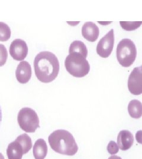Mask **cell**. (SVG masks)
Returning <instances> with one entry per match:
<instances>
[{"mask_svg": "<svg viewBox=\"0 0 142 159\" xmlns=\"http://www.w3.org/2000/svg\"><path fill=\"white\" fill-rule=\"evenodd\" d=\"M69 53H77L86 58L88 56V49L85 44L80 41H75L71 43L69 48Z\"/></svg>", "mask_w": 142, "mask_h": 159, "instance_id": "15", "label": "cell"}, {"mask_svg": "<svg viewBox=\"0 0 142 159\" xmlns=\"http://www.w3.org/2000/svg\"><path fill=\"white\" fill-rule=\"evenodd\" d=\"M136 140L137 142L142 144V130L137 131L136 133Z\"/></svg>", "mask_w": 142, "mask_h": 159, "instance_id": "21", "label": "cell"}, {"mask_svg": "<svg viewBox=\"0 0 142 159\" xmlns=\"http://www.w3.org/2000/svg\"><path fill=\"white\" fill-rule=\"evenodd\" d=\"M8 58V52L6 47L0 44V67L3 66L6 64Z\"/></svg>", "mask_w": 142, "mask_h": 159, "instance_id": "19", "label": "cell"}, {"mask_svg": "<svg viewBox=\"0 0 142 159\" xmlns=\"http://www.w3.org/2000/svg\"><path fill=\"white\" fill-rule=\"evenodd\" d=\"M128 111L131 117L140 119L142 116V103L139 100H131L128 105Z\"/></svg>", "mask_w": 142, "mask_h": 159, "instance_id": "14", "label": "cell"}, {"mask_svg": "<svg viewBox=\"0 0 142 159\" xmlns=\"http://www.w3.org/2000/svg\"><path fill=\"white\" fill-rule=\"evenodd\" d=\"M120 25L122 29L126 31H133L138 29L142 24V21L140 22H125V21H120Z\"/></svg>", "mask_w": 142, "mask_h": 159, "instance_id": "18", "label": "cell"}, {"mask_svg": "<svg viewBox=\"0 0 142 159\" xmlns=\"http://www.w3.org/2000/svg\"><path fill=\"white\" fill-rule=\"evenodd\" d=\"M128 89L133 95L142 94V66L135 67L131 71L128 80Z\"/></svg>", "mask_w": 142, "mask_h": 159, "instance_id": "7", "label": "cell"}, {"mask_svg": "<svg viewBox=\"0 0 142 159\" xmlns=\"http://www.w3.org/2000/svg\"><path fill=\"white\" fill-rule=\"evenodd\" d=\"M134 143V137L130 131L127 130H121L117 137V144L123 151L130 149Z\"/></svg>", "mask_w": 142, "mask_h": 159, "instance_id": "11", "label": "cell"}, {"mask_svg": "<svg viewBox=\"0 0 142 159\" xmlns=\"http://www.w3.org/2000/svg\"><path fill=\"white\" fill-rule=\"evenodd\" d=\"M2 120V111H1V106H0V123Z\"/></svg>", "mask_w": 142, "mask_h": 159, "instance_id": "23", "label": "cell"}, {"mask_svg": "<svg viewBox=\"0 0 142 159\" xmlns=\"http://www.w3.org/2000/svg\"><path fill=\"white\" fill-rule=\"evenodd\" d=\"M108 159H122L119 156H115V155H114V156H111V157H110Z\"/></svg>", "mask_w": 142, "mask_h": 159, "instance_id": "22", "label": "cell"}, {"mask_svg": "<svg viewBox=\"0 0 142 159\" xmlns=\"http://www.w3.org/2000/svg\"><path fill=\"white\" fill-rule=\"evenodd\" d=\"M136 56V47L133 41L128 39L120 41L117 47V58L122 67H130L135 62Z\"/></svg>", "mask_w": 142, "mask_h": 159, "instance_id": "4", "label": "cell"}, {"mask_svg": "<svg viewBox=\"0 0 142 159\" xmlns=\"http://www.w3.org/2000/svg\"><path fill=\"white\" fill-rule=\"evenodd\" d=\"M107 149L110 154H115L119 152V146L114 141H110L108 143Z\"/></svg>", "mask_w": 142, "mask_h": 159, "instance_id": "20", "label": "cell"}, {"mask_svg": "<svg viewBox=\"0 0 142 159\" xmlns=\"http://www.w3.org/2000/svg\"><path fill=\"white\" fill-rule=\"evenodd\" d=\"M17 121L20 127L26 133H34L39 126V119L34 110L22 108L18 113Z\"/></svg>", "mask_w": 142, "mask_h": 159, "instance_id": "5", "label": "cell"}, {"mask_svg": "<svg viewBox=\"0 0 142 159\" xmlns=\"http://www.w3.org/2000/svg\"><path fill=\"white\" fill-rule=\"evenodd\" d=\"M10 54L15 60H24L28 54V47L22 39L14 40L10 47Z\"/></svg>", "mask_w": 142, "mask_h": 159, "instance_id": "8", "label": "cell"}, {"mask_svg": "<svg viewBox=\"0 0 142 159\" xmlns=\"http://www.w3.org/2000/svg\"><path fill=\"white\" fill-rule=\"evenodd\" d=\"M11 30L6 23L0 22V41H6L10 39Z\"/></svg>", "mask_w": 142, "mask_h": 159, "instance_id": "17", "label": "cell"}, {"mask_svg": "<svg viewBox=\"0 0 142 159\" xmlns=\"http://www.w3.org/2000/svg\"><path fill=\"white\" fill-rule=\"evenodd\" d=\"M65 66L69 74L78 78L85 77L90 70V65L86 58L77 53L69 54L65 59Z\"/></svg>", "mask_w": 142, "mask_h": 159, "instance_id": "3", "label": "cell"}, {"mask_svg": "<svg viewBox=\"0 0 142 159\" xmlns=\"http://www.w3.org/2000/svg\"><path fill=\"white\" fill-rule=\"evenodd\" d=\"M16 140L18 143L23 148L24 154L27 153L32 148V141L30 137L26 133L22 134L18 136Z\"/></svg>", "mask_w": 142, "mask_h": 159, "instance_id": "16", "label": "cell"}, {"mask_svg": "<svg viewBox=\"0 0 142 159\" xmlns=\"http://www.w3.org/2000/svg\"><path fill=\"white\" fill-rule=\"evenodd\" d=\"M34 67L37 79L42 83H48L56 78L60 66L57 58L53 53L42 51L35 57Z\"/></svg>", "mask_w": 142, "mask_h": 159, "instance_id": "1", "label": "cell"}, {"mask_svg": "<svg viewBox=\"0 0 142 159\" xmlns=\"http://www.w3.org/2000/svg\"><path fill=\"white\" fill-rule=\"evenodd\" d=\"M16 77L17 81L22 84L28 83L32 77V67L27 61H23L18 65Z\"/></svg>", "mask_w": 142, "mask_h": 159, "instance_id": "9", "label": "cell"}, {"mask_svg": "<svg viewBox=\"0 0 142 159\" xmlns=\"http://www.w3.org/2000/svg\"><path fill=\"white\" fill-rule=\"evenodd\" d=\"M33 153L35 159H45L47 154V146L43 139L36 140L33 146Z\"/></svg>", "mask_w": 142, "mask_h": 159, "instance_id": "13", "label": "cell"}, {"mask_svg": "<svg viewBox=\"0 0 142 159\" xmlns=\"http://www.w3.org/2000/svg\"><path fill=\"white\" fill-rule=\"evenodd\" d=\"M0 159H4V156L2 154V153H0Z\"/></svg>", "mask_w": 142, "mask_h": 159, "instance_id": "24", "label": "cell"}, {"mask_svg": "<svg viewBox=\"0 0 142 159\" xmlns=\"http://www.w3.org/2000/svg\"><path fill=\"white\" fill-rule=\"evenodd\" d=\"M24 154L23 148L16 140L9 144L7 149L8 159H22Z\"/></svg>", "mask_w": 142, "mask_h": 159, "instance_id": "12", "label": "cell"}, {"mask_svg": "<svg viewBox=\"0 0 142 159\" xmlns=\"http://www.w3.org/2000/svg\"><path fill=\"white\" fill-rule=\"evenodd\" d=\"M100 30L97 25L92 22L85 23L82 28V34L88 41L94 42L98 39Z\"/></svg>", "mask_w": 142, "mask_h": 159, "instance_id": "10", "label": "cell"}, {"mask_svg": "<svg viewBox=\"0 0 142 159\" xmlns=\"http://www.w3.org/2000/svg\"><path fill=\"white\" fill-rule=\"evenodd\" d=\"M51 148L58 153L74 156L78 152V147L72 134L65 130H57L48 138Z\"/></svg>", "mask_w": 142, "mask_h": 159, "instance_id": "2", "label": "cell"}, {"mask_svg": "<svg viewBox=\"0 0 142 159\" xmlns=\"http://www.w3.org/2000/svg\"><path fill=\"white\" fill-rule=\"evenodd\" d=\"M114 44V34L113 29H111L98 42L96 49L97 54L102 58H107L113 51Z\"/></svg>", "mask_w": 142, "mask_h": 159, "instance_id": "6", "label": "cell"}]
</instances>
